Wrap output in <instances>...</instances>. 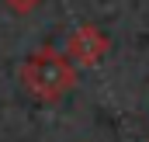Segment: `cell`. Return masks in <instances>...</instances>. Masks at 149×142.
Returning <instances> with one entry per match:
<instances>
[{
    "instance_id": "obj_1",
    "label": "cell",
    "mask_w": 149,
    "mask_h": 142,
    "mask_svg": "<svg viewBox=\"0 0 149 142\" xmlns=\"http://www.w3.org/2000/svg\"><path fill=\"white\" fill-rule=\"evenodd\" d=\"M21 83H24V90H28L35 101L56 104V101H63V97L76 87V66L70 63L66 52H59V49H52V45H42V49H35V52L24 59V66H21Z\"/></svg>"
},
{
    "instance_id": "obj_2",
    "label": "cell",
    "mask_w": 149,
    "mask_h": 142,
    "mask_svg": "<svg viewBox=\"0 0 149 142\" xmlns=\"http://www.w3.org/2000/svg\"><path fill=\"white\" fill-rule=\"evenodd\" d=\"M108 49H111V42L97 24H80L66 42V56L73 66H97L108 56Z\"/></svg>"
},
{
    "instance_id": "obj_3",
    "label": "cell",
    "mask_w": 149,
    "mask_h": 142,
    "mask_svg": "<svg viewBox=\"0 0 149 142\" xmlns=\"http://www.w3.org/2000/svg\"><path fill=\"white\" fill-rule=\"evenodd\" d=\"M38 3H42V0H7V7H10L14 14H31Z\"/></svg>"
}]
</instances>
